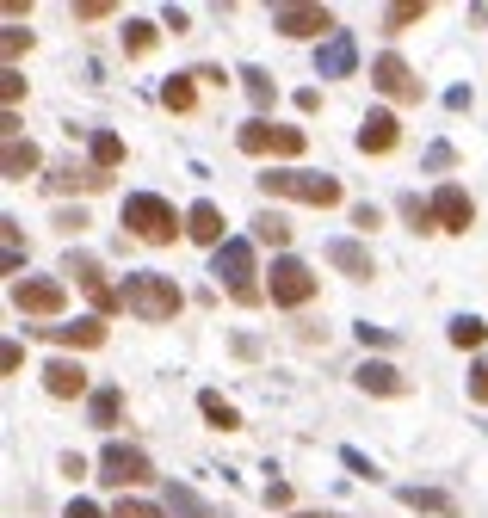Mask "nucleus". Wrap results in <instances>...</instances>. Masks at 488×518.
Listing matches in <instances>:
<instances>
[{"mask_svg":"<svg viewBox=\"0 0 488 518\" xmlns=\"http://www.w3.org/2000/svg\"><path fill=\"white\" fill-rule=\"evenodd\" d=\"M260 192H266V198L309 204V210H334V204L346 198L334 173H309V167H266V173H260Z\"/></svg>","mask_w":488,"mask_h":518,"instance_id":"1","label":"nucleus"},{"mask_svg":"<svg viewBox=\"0 0 488 518\" xmlns=\"http://www.w3.org/2000/svg\"><path fill=\"white\" fill-rule=\"evenodd\" d=\"M124 309L136 315V321H173L186 309V296H180V284H173L167 272H130L124 278Z\"/></svg>","mask_w":488,"mask_h":518,"instance_id":"2","label":"nucleus"},{"mask_svg":"<svg viewBox=\"0 0 488 518\" xmlns=\"http://www.w3.org/2000/svg\"><path fill=\"white\" fill-rule=\"evenodd\" d=\"M124 229L136 241H149V247H167L173 235H186V216L173 210L167 198H155V192H130L124 198Z\"/></svg>","mask_w":488,"mask_h":518,"instance_id":"3","label":"nucleus"},{"mask_svg":"<svg viewBox=\"0 0 488 518\" xmlns=\"http://www.w3.org/2000/svg\"><path fill=\"white\" fill-rule=\"evenodd\" d=\"M211 272L235 290V303H248V309L266 296V290L254 284V247H248V241H223V247L211 253Z\"/></svg>","mask_w":488,"mask_h":518,"instance_id":"4","label":"nucleus"},{"mask_svg":"<svg viewBox=\"0 0 488 518\" xmlns=\"http://www.w3.org/2000/svg\"><path fill=\"white\" fill-rule=\"evenodd\" d=\"M235 142H241V155H303L309 148V136L303 130H291V124H272V118H248L235 130Z\"/></svg>","mask_w":488,"mask_h":518,"instance_id":"5","label":"nucleus"},{"mask_svg":"<svg viewBox=\"0 0 488 518\" xmlns=\"http://www.w3.org/2000/svg\"><path fill=\"white\" fill-rule=\"evenodd\" d=\"M266 296H272L278 309H303L309 296H316V272H309L303 259L278 253V259H272V272H266Z\"/></svg>","mask_w":488,"mask_h":518,"instance_id":"6","label":"nucleus"},{"mask_svg":"<svg viewBox=\"0 0 488 518\" xmlns=\"http://www.w3.org/2000/svg\"><path fill=\"white\" fill-rule=\"evenodd\" d=\"M99 481L106 488H143V481H155V463L136 444H106L99 451Z\"/></svg>","mask_w":488,"mask_h":518,"instance_id":"7","label":"nucleus"},{"mask_svg":"<svg viewBox=\"0 0 488 518\" xmlns=\"http://www.w3.org/2000/svg\"><path fill=\"white\" fill-rule=\"evenodd\" d=\"M68 278H75V284L93 296V309H99V315H118V309H124V290H118V284H106V266H99L93 253H68Z\"/></svg>","mask_w":488,"mask_h":518,"instance_id":"8","label":"nucleus"},{"mask_svg":"<svg viewBox=\"0 0 488 518\" xmlns=\"http://www.w3.org/2000/svg\"><path fill=\"white\" fill-rule=\"evenodd\" d=\"M371 87H377L383 99H396V105H421V81H414V68H408L396 50H383V56L371 62Z\"/></svg>","mask_w":488,"mask_h":518,"instance_id":"9","label":"nucleus"},{"mask_svg":"<svg viewBox=\"0 0 488 518\" xmlns=\"http://www.w3.org/2000/svg\"><path fill=\"white\" fill-rule=\"evenodd\" d=\"M62 303H68L62 278H19L13 284V309L19 315H62Z\"/></svg>","mask_w":488,"mask_h":518,"instance_id":"10","label":"nucleus"},{"mask_svg":"<svg viewBox=\"0 0 488 518\" xmlns=\"http://www.w3.org/2000/svg\"><path fill=\"white\" fill-rule=\"evenodd\" d=\"M272 25L285 37H334V13L328 7H272Z\"/></svg>","mask_w":488,"mask_h":518,"instance_id":"11","label":"nucleus"},{"mask_svg":"<svg viewBox=\"0 0 488 518\" xmlns=\"http://www.w3.org/2000/svg\"><path fill=\"white\" fill-rule=\"evenodd\" d=\"M433 216H439V229H445V235H470L476 204H470L464 185H439V192H433Z\"/></svg>","mask_w":488,"mask_h":518,"instance_id":"12","label":"nucleus"},{"mask_svg":"<svg viewBox=\"0 0 488 518\" xmlns=\"http://www.w3.org/2000/svg\"><path fill=\"white\" fill-rule=\"evenodd\" d=\"M31 333H44V340L68 346V352H93V346H106V321H99V315H81V321H68V327H31Z\"/></svg>","mask_w":488,"mask_h":518,"instance_id":"13","label":"nucleus"},{"mask_svg":"<svg viewBox=\"0 0 488 518\" xmlns=\"http://www.w3.org/2000/svg\"><path fill=\"white\" fill-rule=\"evenodd\" d=\"M44 389H50L56 401H81V395H93L81 358H50V364H44Z\"/></svg>","mask_w":488,"mask_h":518,"instance_id":"14","label":"nucleus"},{"mask_svg":"<svg viewBox=\"0 0 488 518\" xmlns=\"http://www.w3.org/2000/svg\"><path fill=\"white\" fill-rule=\"evenodd\" d=\"M316 68H322V81H346V74L359 68V44H353V31H334L328 44H322V56H316Z\"/></svg>","mask_w":488,"mask_h":518,"instance_id":"15","label":"nucleus"},{"mask_svg":"<svg viewBox=\"0 0 488 518\" xmlns=\"http://www.w3.org/2000/svg\"><path fill=\"white\" fill-rule=\"evenodd\" d=\"M223 229H229V222H223V210L211 204V198H198L192 210H186V241H198V247H223Z\"/></svg>","mask_w":488,"mask_h":518,"instance_id":"16","label":"nucleus"},{"mask_svg":"<svg viewBox=\"0 0 488 518\" xmlns=\"http://www.w3.org/2000/svg\"><path fill=\"white\" fill-rule=\"evenodd\" d=\"M353 383L365 389V395H408V377L396 364H383V358H365L359 370H353Z\"/></svg>","mask_w":488,"mask_h":518,"instance_id":"17","label":"nucleus"},{"mask_svg":"<svg viewBox=\"0 0 488 518\" xmlns=\"http://www.w3.org/2000/svg\"><path fill=\"white\" fill-rule=\"evenodd\" d=\"M396 142H402V124L390 118V111H365V124H359V148H365V155H390Z\"/></svg>","mask_w":488,"mask_h":518,"instance_id":"18","label":"nucleus"},{"mask_svg":"<svg viewBox=\"0 0 488 518\" xmlns=\"http://www.w3.org/2000/svg\"><path fill=\"white\" fill-rule=\"evenodd\" d=\"M328 266H340L346 278H377V259H371V247L365 241H328Z\"/></svg>","mask_w":488,"mask_h":518,"instance_id":"19","label":"nucleus"},{"mask_svg":"<svg viewBox=\"0 0 488 518\" xmlns=\"http://www.w3.org/2000/svg\"><path fill=\"white\" fill-rule=\"evenodd\" d=\"M50 192H99V185H112V173H99V167H75V161H62L50 167Z\"/></svg>","mask_w":488,"mask_h":518,"instance_id":"20","label":"nucleus"},{"mask_svg":"<svg viewBox=\"0 0 488 518\" xmlns=\"http://www.w3.org/2000/svg\"><path fill=\"white\" fill-rule=\"evenodd\" d=\"M118 414H124V389H112V383H106V389H93V395H87V420H93L99 432H112V426H118Z\"/></svg>","mask_w":488,"mask_h":518,"instance_id":"21","label":"nucleus"},{"mask_svg":"<svg viewBox=\"0 0 488 518\" xmlns=\"http://www.w3.org/2000/svg\"><path fill=\"white\" fill-rule=\"evenodd\" d=\"M0 173H7V179L38 173V148H31L25 136H7V148H0Z\"/></svg>","mask_w":488,"mask_h":518,"instance_id":"22","label":"nucleus"},{"mask_svg":"<svg viewBox=\"0 0 488 518\" xmlns=\"http://www.w3.org/2000/svg\"><path fill=\"white\" fill-rule=\"evenodd\" d=\"M402 506L414 512H433V518H458V500L439 494V488H402Z\"/></svg>","mask_w":488,"mask_h":518,"instance_id":"23","label":"nucleus"},{"mask_svg":"<svg viewBox=\"0 0 488 518\" xmlns=\"http://www.w3.org/2000/svg\"><path fill=\"white\" fill-rule=\"evenodd\" d=\"M167 518H223V512L204 506L192 488H180V481H173V488H167Z\"/></svg>","mask_w":488,"mask_h":518,"instance_id":"24","label":"nucleus"},{"mask_svg":"<svg viewBox=\"0 0 488 518\" xmlns=\"http://www.w3.org/2000/svg\"><path fill=\"white\" fill-rule=\"evenodd\" d=\"M254 241H260V247H291V222L278 216V210H260V216H254Z\"/></svg>","mask_w":488,"mask_h":518,"instance_id":"25","label":"nucleus"},{"mask_svg":"<svg viewBox=\"0 0 488 518\" xmlns=\"http://www.w3.org/2000/svg\"><path fill=\"white\" fill-rule=\"evenodd\" d=\"M198 414L211 420L217 432H235V426H241V414H235V407H229V401H223L217 389H204V395H198Z\"/></svg>","mask_w":488,"mask_h":518,"instance_id":"26","label":"nucleus"},{"mask_svg":"<svg viewBox=\"0 0 488 518\" xmlns=\"http://www.w3.org/2000/svg\"><path fill=\"white\" fill-rule=\"evenodd\" d=\"M488 340V321H476V315H451V346L458 352H476Z\"/></svg>","mask_w":488,"mask_h":518,"instance_id":"27","label":"nucleus"},{"mask_svg":"<svg viewBox=\"0 0 488 518\" xmlns=\"http://www.w3.org/2000/svg\"><path fill=\"white\" fill-rule=\"evenodd\" d=\"M192 81H198V74H173V81L161 87V105H167V111H192V105H198V87H192Z\"/></svg>","mask_w":488,"mask_h":518,"instance_id":"28","label":"nucleus"},{"mask_svg":"<svg viewBox=\"0 0 488 518\" xmlns=\"http://www.w3.org/2000/svg\"><path fill=\"white\" fill-rule=\"evenodd\" d=\"M124 161V136H112V130H93V167L99 173H112Z\"/></svg>","mask_w":488,"mask_h":518,"instance_id":"29","label":"nucleus"},{"mask_svg":"<svg viewBox=\"0 0 488 518\" xmlns=\"http://www.w3.org/2000/svg\"><path fill=\"white\" fill-rule=\"evenodd\" d=\"M241 87H248V99H254L260 111H266V105L278 99V81H272V74H266V68H241Z\"/></svg>","mask_w":488,"mask_h":518,"instance_id":"30","label":"nucleus"},{"mask_svg":"<svg viewBox=\"0 0 488 518\" xmlns=\"http://www.w3.org/2000/svg\"><path fill=\"white\" fill-rule=\"evenodd\" d=\"M396 210H402V222H408V229H421V235H433V229H439V216H433V204H421V198H414V192H408V198H402Z\"/></svg>","mask_w":488,"mask_h":518,"instance_id":"31","label":"nucleus"},{"mask_svg":"<svg viewBox=\"0 0 488 518\" xmlns=\"http://www.w3.org/2000/svg\"><path fill=\"white\" fill-rule=\"evenodd\" d=\"M421 19H427V0H396L383 13V31H402V25H421Z\"/></svg>","mask_w":488,"mask_h":518,"instance_id":"32","label":"nucleus"},{"mask_svg":"<svg viewBox=\"0 0 488 518\" xmlns=\"http://www.w3.org/2000/svg\"><path fill=\"white\" fill-rule=\"evenodd\" d=\"M155 50V25L149 19H130L124 25V56H149Z\"/></svg>","mask_w":488,"mask_h":518,"instance_id":"33","label":"nucleus"},{"mask_svg":"<svg viewBox=\"0 0 488 518\" xmlns=\"http://www.w3.org/2000/svg\"><path fill=\"white\" fill-rule=\"evenodd\" d=\"M25 50H31V31H25V25H7V31H0V56H7V68H13Z\"/></svg>","mask_w":488,"mask_h":518,"instance_id":"34","label":"nucleus"},{"mask_svg":"<svg viewBox=\"0 0 488 518\" xmlns=\"http://www.w3.org/2000/svg\"><path fill=\"white\" fill-rule=\"evenodd\" d=\"M112 518H167L161 506H149V500H118L112 506Z\"/></svg>","mask_w":488,"mask_h":518,"instance_id":"35","label":"nucleus"},{"mask_svg":"<svg viewBox=\"0 0 488 518\" xmlns=\"http://www.w3.org/2000/svg\"><path fill=\"white\" fill-rule=\"evenodd\" d=\"M0 99H7V111L25 99V74H19V68H7V74H0Z\"/></svg>","mask_w":488,"mask_h":518,"instance_id":"36","label":"nucleus"},{"mask_svg":"<svg viewBox=\"0 0 488 518\" xmlns=\"http://www.w3.org/2000/svg\"><path fill=\"white\" fill-rule=\"evenodd\" d=\"M353 229H365V235L383 229V210H377V204H353Z\"/></svg>","mask_w":488,"mask_h":518,"instance_id":"37","label":"nucleus"},{"mask_svg":"<svg viewBox=\"0 0 488 518\" xmlns=\"http://www.w3.org/2000/svg\"><path fill=\"white\" fill-rule=\"evenodd\" d=\"M470 401H488V358L470 364Z\"/></svg>","mask_w":488,"mask_h":518,"instance_id":"38","label":"nucleus"},{"mask_svg":"<svg viewBox=\"0 0 488 518\" xmlns=\"http://www.w3.org/2000/svg\"><path fill=\"white\" fill-rule=\"evenodd\" d=\"M0 235H7V272H19V222L7 216V222H0Z\"/></svg>","mask_w":488,"mask_h":518,"instance_id":"39","label":"nucleus"},{"mask_svg":"<svg viewBox=\"0 0 488 518\" xmlns=\"http://www.w3.org/2000/svg\"><path fill=\"white\" fill-rule=\"evenodd\" d=\"M359 340H365V346H390L396 333H390V327H371V321H359Z\"/></svg>","mask_w":488,"mask_h":518,"instance_id":"40","label":"nucleus"},{"mask_svg":"<svg viewBox=\"0 0 488 518\" xmlns=\"http://www.w3.org/2000/svg\"><path fill=\"white\" fill-rule=\"evenodd\" d=\"M75 19H112V0H81Z\"/></svg>","mask_w":488,"mask_h":518,"instance_id":"41","label":"nucleus"},{"mask_svg":"<svg viewBox=\"0 0 488 518\" xmlns=\"http://www.w3.org/2000/svg\"><path fill=\"white\" fill-rule=\"evenodd\" d=\"M56 229H62V235H81V229H87V216H81V210H62V216H56Z\"/></svg>","mask_w":488,"mask_h":518,"instance_id":"42","label":"nucleus"},{"mask_svg":"<svg viewBox=\"0 0 488 518\" xmlns=\"http://www.w3.org/2000/svg\"><path fill=\"white\" fill-rule=\"evenodd\" d=\"M62 518H106V512H99L93 500H68V512H62Z\"/></svg>","mask_w":488,"mask_h":518,"instance_id":"43","label":"nucleus"},{"mask_svg":"<svg viewBox=\"0 0 488 518\" xmlns=\"http://www.w3.org/2000/svg\"><path fill=\"white\" fill-rule=\"evenodd\" d=\"M19 364H25V352H19V346L7 340V352H0V370H7V377H13V370H19Z\"/></svg>","mask_w":488,"mask_h":518,"instance_id":"44","label":"nucleus"},{"mask_svg":"<svg viewBox=\"0 0 488 518\" xmlns=\"http://www.w3.org/2000/svg\"><path fill=\"white\" fill-rule=\"evenodd\" d=\"M297 518H334V512H297Z\"/></svg>","mask_w":488,"mask_h":518,"instance_id":"45","label":"nucleus"}]
</instances>
